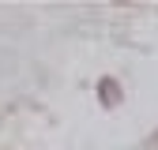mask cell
Returning a JSON list of instances; mask_svg holds the SVG:
<instances>
[{
	"mask_svg": "<svg viewBox=\"0 0 158 150\" xmlns=\"http://www.w3.org/2000/svg\"><path fill=\"white\" fill-rule=\"evenodd\" d=\"M121 98H124V94H121V83H117V79H109V75L98 79V101H102L106 109H117Z\"/></svg>",
	"mask_w": 158,
	"mask_h": 150,
	"instance_id": "obj_1",
	"label": "cell"
}]
</instances>
